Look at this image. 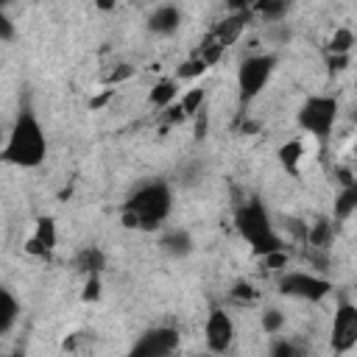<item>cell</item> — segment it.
I'll return each mask as SVG.
<instances>
[{"instance_id": "2", "label": "cell", "mask_w": 357, "mask_h": 357, "mask_svg": "<svg viewBox=\"0 0 357 357\" xmlns=\"http://www.w3.org/2000/svg\"><path fill=\"white\" fill-rule=\"evenodd\" d=\"M3 162L17 165V167H39L47 156V137L42 123L31 109H22L6 137L3 145Z\"/></svg>"}, {"instance_id": "32", "label": "cell", "mask_w": 357, "mask_h": 357, "mask_svg": "<svg viewBox=\"0 0 357 357\" xmlns=\"http://www.w3.org/2000/svg\"><path fill=\"white\" fill-rule=\"evenodd\" d=\"M95 6H98V11H112L117 6V0H95Z\"/></svg>"}, {"instance_id": "4", "label": "cell", "mask_w": 357, "mask_h": 357, "mask_svg": "<svg viewBox=\"0 0 357 357\" xmlns=\"http://www.w3.org/2000/svg\"><path fill=\"white\" fill-rule=\"evenodd\" d=\"M337 114H340V103L337 98L332 95H310L298 112H296V123L301 131H307L310 137L315 139H329L335 123H337Z\"/></svg>"}, {"instance_id": "19", "label": "cell", "mask_w": 357, "mask_h": 357, "mask_svg": "<svg viewBox=\"0 0 357 357\" xmlns=\"http://www.w3.org/2000/svg\"><path fill=\"white\" fill-rule=\"evenodd\" d=\"M204 103H206V89L204 86H192V89L181 92V98H178V109H181L184 117L204 114Z\"/></svg>"}, {"instance_id": "22", "label": "cell", "mask_w": 357, "mask_h": 357, "mask_svg": "<svg viewBox=\"0 0 357 357\" xmlns=\"http://www.w3.org/2000/svg\"><path fill=\"white\" fill-rule=\"evenodd\" d=\"M206 70H209V64H206L201 56H195V53H192L187 61H181V64H178L176 78H178V81H195V78H201Z\"/></svg>"}, {"instance_id": "33", "label": "cell", "mask_w": 357, "mask_h": 357, "mask_svg": "<svg viewBox=\"0 0 357 357\" xmlns=\"http://www.w3.org/2000/svg\"><path fill=\"white\" fill-rule=\"evenodd\" d=\"M11 33H14V31H11V20H8V17H3V39L8 42V39H11Z\"/></svg>"}, {"instance_id": "29", "label": "cell", "mask_w": 357, "mask_h": 357, "mask_svg": "<svg viewBox=\"0 0 357 357\" xmlns=\"http://www.w3.org/2000/svg\"><path fill=\"white\" fill-rule=\"evenodd\" d=\"M265 0H226V8L229 11H248V14H257V8L262 6Z\"/></svg>"}, {"instance_id": "30", "label": "cell", "mask_w": 357, "mask_h": 357, "mask_svg": "<svg viewBox=\"0 0 357 357\" xmlns=\"http://www.w3.org/2000/svg\"><path fill=\"white\" fill-rule=\"evenodd\" d=\"M301 349L296 346V343H290V340H276L273 346H271V354H276V357H293V354H298Z\"/></svg>"}, {"instance_id": "6", "label": "cell", "mask_w": 357, "mask_h": 357, "mask_svg": "<svg viewBox=\"0 0 357 357\" xmlns=\"http://www.w3.org/2000/svg\"><path fill=\"white\" fill-rule=\"evenodd\" d=\"M276 287L284 298H298V301H321L324 296L332 293V282L312 271H284L276 279Z\"/></svg>"}, {"instance_id": "5", "label": "cell", "mask_w": 357, "mask_h": 357, "mask_svg": "<svg viewBox=\"0 0 357 357\" xmlns=\"http://www.w3.org/2000/svg\"><path fill=\"white\" fill-rule=\"evenodd\" d=\"M276 70V53H254L245 56L237 67V98L240 103H251L262 95L271 75Z\"/></svg>"}, {"instance_id": "23", "label": "cell", "mask_w": 357, "mask_h": 357, "mask_svg": "<svg viewBox=\"0 0 357 357\" xmlns=\"http://www.w3.org/2000/svg\"><path fill=\"white\" fill-rule=\"evenodd\" d=\"M351 45H354V33H351L349 28H337V31L332 33L329 45H326V53H349Z\"/></svg>"}, {"instance_id": "8", "label": "cell", "mask_w": 357, "mask_h": 357, "mask_svg": "<svg viewBox=\"0 0 357 357\" xmlns=\"http://www.w3.org/2000/svg\"><path fill=\"white\" fill-rule=\"evenodd\" d=\"M181 337H178V329L176 326H167V324H159V326H151L145 329L137 343L131 346V354L134 357H167L178 349Z\"/></svg>"}, {"instance_id": "26", "label": "cell", "mask_w": 357, "mask_h": 357, "mask_svg": "<svg viewBox=\"0 0 357 357\" xmlns=\"http://www.w3.org/2000/svg\"><path fill=\"white\" fill-rule=\"evenodd\" d=\"M265 39H268L271 45H287V42L293 39V31H290L287 22H268V28H265Z\"/></svg>"}, {"instance_id": "12", "label": "cell", "mask_w": 357, "mask_h": 357, "mask_svg": "<svg viewBox=\"0 0 357 357\" xmlns=\"http://www.w3.org/2000/svg\"><path fill=\"white\" fill-rule=\"evenodd\" d=\"M181 20H184V14H181L178 6L162 3V6H156V8L148 14V31H151L153 36H173V33L181 28Z\"/></svg>"}, {"instance_id": "27", "label": "cell", "mask_w": 357, "mask_h": 357, "mask_svg": "<svg viewBox=\"0 0 357 357\" xmlns=\"http://www.w3.org/2000/svg\"><path fill=\"white\" fill-rule=\"evenodd\" d=\"M81 298H84V301H98V298H100V273H89V276H86Z\"/></svg>"}, {"instance_id": "1", "label": "cell", "mask_w": 357, "mask_h": 357, "mask_svg": "<svg viewBox=\"0 0 357 357\" xmlns=\"http://www.w3.org/2000/svg\"><path fill=\"white\" fill-rule=\"evenodd\" d=\"M173 212V190L167 181H148L139 184L123 204L120 220L126 229L137 231H156Z\"/></svg>"}, {"instance_id": "7", "label": "cell", "mask_w": 357, "mask_h": 357, "mask_svg": "<svg viewBox=\"0 0 357 357\" xmlns=\"http://www.w3.org/2000/svg\"><path fill=\"white\" fill-rule=\"evenodd\" d=\"M329 346L332 351H351L357 346V304L354 301H337L332 326H329Z\"/></svg>"}, {"instance_id": "28", "label": "cell", "mask_w": 357, "mask_h": 357, "mask_svg": "<svg viewBox=\"0 0 357 357\" xmlns=\"http://www.w3.org/2000/svg\"><path fill=\"white\" fill-rule=\"evenodd\" d=\"M231 298H234V301H254V298H257V290H254V284H248V282H237V284L231 287Z\"/></svg>"}, {"instance_id": "20", "label": "cell", "mask_w": 357, "mask_h": 357, "mask_svg": "<svg viewBox=\"0 0 357 357\" xmlns=\"http://www.w3.org/2000/svg\"><path fill=\"white\" fill-rule=\"evenodd\" d=\"M301 156H304V148H301V142L298 139H287L279 151H276V159H279V165L287 170V173H298V165H301Z\"/></svg>"}, {"instance_id": "35", "label": "cell", "mask_w": 357, "mask_h": 357, "mask_svg": "<svg viewBox=\"0 0 357 357\" xmlns=\"http://www.w3.org/2000/svg\"><path fill=\"white\" fill-rule=\"evenodd\" d=\"M351 120H354V123H357V109H354V114H351Z\"/></svg>"}, {"instance_id": "31", "label": "cell", "mask_w": 357, "mask_h": 357, "mask_svg": "<svg viewBox=\"0 0 357 357\" xmlns=\"http://www.w3.org/2000/svg\"><path fill=\"white\" fill-rule=\"evenodd\" d=\"M326 64H329V73H340L349 67V53H329Z\"/></svg>"}, {"instance_id": "16", "label": "cell", "mask_w": 357, "mask_h": 357, "mask_svg": "<svg viewBox=\"0 0 357 357\" xmlns=\"http://www.w3.org/2000/svg\"><path fill=\"white\" fill-rule=\"evenodd\" d=\"M20 298L11 293V287H0V335H8L14 324L20 321Z\"/></svg>"}, {"instance_id": "10", "label": "cell", "mask_w": 357, "mask_h": 357, "mask_svg": "<svg viewBox=\"0 0 357 357\" xmlns=\"http://www.w3.org/2000/svg\"><path fill=\"white\" fill-rule=\"evenodd\" d=\"M251 17H254V14H248V11H229L220 22H215V28H212L209 33H212V36H215V42L226 50V47H231V45L245 33V28H248Z\"/></svg>"}, {"instance_id": "11", "label": "cell", "mask_w": 357, "mask_h": 357, "mask_svg": "<svg viewBox=\"0 0 357 357\" xmlns=\"http://www.w3.org/2000/svg\"><path fill=\"white\" fill-rule=\"evenodd\" d=\"M59 243V229H56V220L50 215H42L33 226V234L28 237V245L25 251L28 254H36V257H47Z\"/></svg>"}, {"instance_id": "18", "label": "cell", "mask_w": 357, "mask_h": 357, "mask_svg": "<svg viewBox=\"0 0 357 357\" xmlns=\"http://www.w3.org/2000/svg\"><path fill=\"white\" fill-rule=\"evenodd\" d=\"M290 11H293V0H265L257 8V17L268 25V22H284Z\"/></svg>"}, {"instance_id": "21", "label": "cell", "mask_w": 357, "mask_h": 357, "mask_svg": "<svg viewBox=\"0 0 357 357\" xmlns=\"http://www.w3.org/2000/svg\"><path fill=\"white\" fill-rule=\"evenodd\" d=\"M332 237H335V226H332V220H315V223L307 226V245L329 248V245H332Z\"/></svg>"}, {"instance_id": "17", "label": "cell", "mask_w": 357, "mask_h": 357, "mask_svg": "<svg viewBox=\"0 0 357 357\" xmlns=\"http://www.w3.org/2000/svg\"><path fill=\"white\" fill-rule=\"evenodd\" d=\"M75 268H78L84 276H89V273H100V271L106 268V254H103L98 245H86L84 251H78V257H75Z\"/></svg>"}, {"instance_id": "14", "label": "cell", "mask_w": 357, "mask_h": 357, "mask_svg": "<svg viewBox=\"0 0 357 357\" xmlns=\"http://www.w3.org/2000/svg\"><path fill=\"white\" fill-rule=\"evenodd\" d=\"M178 98L181 95H178V78L176 75L173 78H159L148 92V103L156 106V109H170Z\"/></svg>"}, {"instance_id": "34", "label": "cell", "mask_w": 357, "mask_h": 357, "mask_svg": "<svg viewBox=\"0 0 357 357\" xmlns=\"http://www.w3.org/2000/svg\"><path fill=\"white\" fill-rule=\"evenodd\" d=\"M351 167H354V173H357V142H354V148H351Z\"/></svg>"}, {"instance_id": "3", "label": "cell", "mask_w": 357, "mask_h": 357, "mask_svg": "<svg viewBox=\"0 0 357 357\" xmlns=\"http://www.w3.org/2000/svg\"><path fill=\"white\" fill-rule=\"evenodd\" d=\"M234 229L248 243V248H251L254 257H265V254H273V251H282L284 248V240L276 231V226L271 220V212L259 201H245V204L237 206V212H234Z\"/></svg>"}, {"instance_id": "15", "label": "cell", "mask_w": 357, "mask_h": 357, "mask_svg": "<svg viewBox=\"0 0 357 357\" xmlns=\"http://www.w3.org/2000/svg\"><path fill=\"white\" fill-rule=\"evenodd\" d=\"M357 212V176H351L343 190L335 195V206H332V218L335 220H346Z\"/></svg>"}, {"instance_id": "9", "label": "cell", "mask_w": 357, "mask_h": 357, "mask_svg": "<svg viewBox=\"0 0 357 357\" xmlns=\"http://www.w3.org/2000/svg\"><path fill=\"white\" fill-rule=\"evenodd\" d=\"M204 340H206V349L212 354H226L234 343V321L226 310L220 307H212L206 321H204Z\"/></svg>"}, {"instance_id": "25", "label": "cell", "mask_w": 357, "mask_h": 357, "mask_svg": "<svg viewBox=\"0 0 357 357\" xmlns=\"http://www.w3.org/2000/svg\"><path fill=\"white\" fill-rule=\"evenodd\" d=\"M262 329L268 332V335H279L282 329H284V312L279 310V307H268L265 312H262Z\"/></svg>"}, {"instance_id": "13", "label": "cell", "mask_w": 357, "mask_h": 357, "mask_svg": "<svg viewBox=\"0 0 357 357\" xmlns=\"http://www.w3.org/2000/svg\"><path fill=\"white\" fill-rule=\"evenodd\" d=\"M159 245H162V251H165L167 257H173V259H184V257H190L192 248H195V243H192V237H190L187 229H167V231L162 234Z\"/></svg>"}, {"instance_id": "24", "label": "cell", "mask_w": 357, "mask_h": 357, "mask_svg": "<svg viewBox=\"0 0 357 357\" xmlns=\"http://www.w3.org/2000/svg\"><path fill=\"white\" fill-rule=\"evenodd\" d=\"M195 56H201V59H204V61H206V64L212 67V64H215V61H218V59L223 56V47H220L218 42H215V36H212V33H206V36H204V42L198 45Z\"/></svg>"}]
</instances>
